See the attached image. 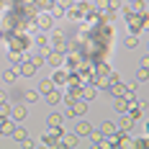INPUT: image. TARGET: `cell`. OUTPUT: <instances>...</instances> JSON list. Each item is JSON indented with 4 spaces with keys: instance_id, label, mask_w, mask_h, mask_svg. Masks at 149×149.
<instances>
[{
    "instance_id": "1",
    "label": "cell",
    "mask_w": 149,
    "mask_h": 149,
    "mask_svg": "<svg viewBox=\"0 0 149 149\" xmlns=\"http://www.w3.org/2000/svg\"><path fill=\"white\" fill-rule=\"evenodd\" d=\"M85 111H88V103H85V98H82V100H77V103H70L67 116H85Z\"/></svg>"
},
{
    "instance_id": "2",
    "label": "cell",
    "mask_w": 149,
    "mask_h": 149,
    "mask_svg": "<svg viewBox=\"0 0 149 149\" xmlns=\"http://www.w3.org/2000/svg\"><path fill=\"white\" fill-rule=\"evenodd\" d=\"M13 129H15V121H13V118H8V116H5V118H0V134L10 136V134H13Z\"/></svg>"
},
{
    "instance_id": "3",
    "label": "cell",
    "mask_w": 149,
    "mask_h": 149,
    "mask_svg": "<svg viewBox=\"0 0 149 149\" xmlns=\"http://www.w3.org/2000/svg\"><path fill=\"white\" fill-rule=\"evenodd\" d=\"M36 26H39L41 31L52 29V15H46V13H39V15H36Z\"/></svg>"
},
{
    "instance_id": "4",
    "label": "cell",
    "mask_w": 149,
    "mask_h": 149,
    "mask_svg": "<svg viewBox=\"0 0 149 149\" xmlns=\"http://www.w3.org/2000/svg\"><path fill=\"white\" fill-rule=\"evenodd\" d=\"M36 70H39V67H36L33 62H29V59L21 64V74H23V77H33V74H36Z\"/></svg>"
},
{
    "instance_id": "5",
    "label": "cell",
    "mask_w": 149,
    "mask_h": 149,
    "mask_svg": "<svg viewBox=\"0 0 149 149\" xmlns=\"http://www.w3.org/2000/svg\"><path fill=\"white\" fill-rule=\"evenodd\" d=\"M52 41H54V52H67V41H64V36H62V33H54V39H52Z\"/></svg>"
},
{
    "instance_id": "6",
    "label": "cell",
    "mask_w": 149,
    "mask_h": 149,
    "mask_svg": "<svg viewBox=\"0 0 149 149\" xmlns=\"http://www.w3.org/2000/svg\"><path fill=\"white\" fill-rule=\"evenodd\" d=\"M62 147H80V136H77V134L62 136Z\"/></svg>"
},
{
    "instance_id": "7",
    "label": "cell",
    "mask_w": 149,
    "mask_h": 149,
    "mask_svg": "<svg viewBox=\"0 0 149 149\" xmlns=\"http://www.w3.org/2000/svg\"><path fill=\"white\" fill-rule=\"evenodd\" d=\"M10 118L13 121H23L26 118V108H23V105H13V108H10Z\"/></svg>"
},
{
    "instance_id": "8",
    "label": "cell",
    "mask_w": 149,
    "mask_h": 149,
    "mask_svg": "<svg viewBox=\"0 0 149 149\" xmlns=\"http://www.w3.org/2000/svg\"><path fill=\"white\" fill-rule=\"evenodd\" d=\"M74 134H77V136H88L90 134V123H88V121H80V123L74 126Z\"/></svg>"
},
{
    "instance_id": "9",
    "label": "cell",
    "mask_w": 149,
    "mask_h": 149,
    "mask_svg": "<svg viewBox=\"0 0 149 149\" xmlns=\"http://www.w3.org/2000/svg\"><path fill=\"white\" fill-rule=\"evenodd\" d=\"M46 62H49L52 67H59L62 64V54L59 52H49V54H46Z\"/></svg>"
},
{
    "instance_id": "10",
    "label": "cell",
    "mask_w": 149,
    "mask_h": 149,
    "mask_svg": "<svg viewBox=\"0 0 149 149\" xmlns=\"http://www.w3.org/2000/svg\"><path fill=\"white\" fill-rule=\"evenodd\" d=\"M131 126H134V116H123V121H121L116 129H118V131H129Z\"/></svg>"
},
{
    "instance_id": "11",
    "label": "cell",
    "mask_w": 149,
    "mask_h": 149,
    "mask_svg": "<svg viewBox=\"0 0 149 149\" xmlns=\"http://www.w3.org/2000/svg\"><path fill=\"white\" fill-rule=\"evenodd\" d=\"M118 134V129H116V123H111V121H105L103 123V136H116Z\"/></svg>"
},
{
    "instance_id": "12",
    "label": "cell",
    "mask_w": 149,
    "mask_h": 149,
    "mask_svg": "<svg viewBox=\"0 0 149 149\" xmlns=\"http://www.w3.org/2000/svg\"><path fill=\"white\" fill-rule=\"evenodd\" d=\"M95 95H98V88L95 85H88V88L82 90V98L85 100H95Z\"/></svg>"
},
{
    "instance_id": "13",
    "label": "cell",
    "mask_w": 149,
    "mask_h": 149,
    "mask_svg": "<svg viewBox=\"0 0 149 149\" xmlns=\"http://www.w3.org/2000/svg\"><path fill=\"white\" fill-rule=\"evenodd\" d=\"M46 123H49V129H62V116H57V113H52V116L46 118Z\"/></svg>"
},
{
    "instance_id": "14",
    "label": "cell",
    "mask_w": 149,
    "mask_h": 149,
    "mask_svg": "<svg viewBox=\"0 0 149 149\" xmlns=\"http://www.w3.org/2000/svg\"><path fill=\"white\" fill-rule=\"evenodd\" d=\"M59 100H62V95L57 93V90H49V93H46V103L49 105H57Z\"/></svg>"
},
{
    "instance_id": "15",
    "label": "cell",
    "mask_w": 149,
    "mask_h": 149,
    "mask_svg": "<svg viewBox=\"0 0 149 149\" xmlns=\"http://www.w3.org/2000/svg\"><path fill=\"white\" fill-rule=\"evenodd\" d=\"M10 136H13V139H18V141H23V139H26L29 134H26V129H23V126H15V129H13V134H10Z\"/></svg>"
},
{
    "instance_id": "16",
    "label": "cell",
    "mask_w": 149,
    "mask_h": 149,
    "mask_svg": "<svg viewBox=\"0 0 149 149\" xmlns=\"http://www.w3.org/2000/svg\"><path fill=\"white\" fill-rule=\"evenodd\" d=\"M15 77H18V70H5L3 72V80L5 82H15Z\"/></svg>"
},
{
    "instance_id": "17",
    "label": "cell",
    "mask_w": 149,
    "mask_h": 149,
    "mask_svg": "<svg viewBox=\"0 0 149 149\" xmlns=\"http://www.w3.org/2000/svg\"><path fill=\"white\" fill-rule=\"evenodd\" d=\"M116 111H118V113H126V111H129V100L118 98V100H116Z\"/></svg>"
},
{
    "instance_id": "18",
    "label": "cell",
    "mask_w": 149,
    "mask_h": 149,
    "mask_svg": "<svg viewBox=\"0 0 149 149\" xmlns=\"http://www.w3.org/2000/svg\"><path fill=\"white\" fill-rule=\"evenodd\" d=\"M23 98H26L29 103H36V100H39V93H36V90H26V93H23Z\"/></svg>"
},
{
    "instance_id": "19",
    "label": "cell",
    "mask_w": 149,
    "mask_h": 149,
    "mask_svg": "<svg viewBox=\"0 0 149 149\" xmlns=\"http://www.w3.org/2000/svg\"><path fill=\"white\" fill-rule=\"evenodd\" d=\"M49 90H54V80H41V93H49Z\"/></svg>"
},
{
    "instance_id": "20",
    "label": "cell",
    "mask_w": 149,
    "mask_h": 149,
    "mask_svg": "<svg viewBox=\"0 0 149 149\" xmlns=\"http://www.w3.org/2000/svg\"><path fill=\"white\" fill-rule=\"evenodd\" d=\"M90 139H93V141H95V144H100V141H103V131H93V129H90Z\"/></svg>"
},
{
    "instance_id": "21",
    "label": "cell",
    "mask_w": 149,
    "mask_h": 149,
    "mask_svg": "<svg viewBox=\"0 0 149 149\" xmlns=\"http://www.w3.org/2000/svg\"><path fill=\"white\" fill-rule=\"evenodd\" d=\"M131 147H136V149H147V147H149V144H147V136H141V139L131 141Z\"/></svg>"
},
{
    "instance_id": "22",
    "label": "cell",
    "mask_w": 149,
    "mask_h": 149,
    "mask_svg": "<svg viewBox=\"0 0 149 149\" xmlns=\"http://www.w3.org/2000/svg\"><path fill=\"white\" fill-rule=\"evenodd\" d=\"M111 93H113L116 98H121V95H123V85H118V82H113V85H111Z\"/></svg>"
},
{
    "instance_id": "23",
    "label": "cell",
    "mask_w": 149,
    "mask_h": 149,
    "mask_svg": "<svg viewBox=\"0 0 149 149\" xmlns=\"http://www.w3.org/2000/svg\"><path fill=\"white\" fill-rule=\"evenodd\" d=\"M5 116H10V105H8V103H0V118H5Z\"/></svg>"
},
{
    "instance_id": "24",
    "label": "cell",
    "mask_w": 149,
    "mask_h": 149,
    "mask_svg": "<svg viewBox=\"0 0 149 149\" xmlns=\"http://www.w3.org/2000/svg\"><path fill=\"white\" fill-rule=\"evenodd\" d=\"M52 13H54V15H64V13H67V10L62 8L59 3H54V5H52Z\"/></svg>"
},
{
    "instance_id": "25",
    "label": "cell",
    "mask_w": 149,
    "mask_h": 149,
    "mask_svg": "<svg viewBox=\"0 0 149 149\" xmlns=\"http://www.w3.org/2000/svg\"><path fill=\"white\" fill-rule=\"evenodd\" d=\"M136 44H139V39H136V36H129V39H126V46H129V49H134Z\"/></svg>"
},
{
    "instance_id": "26",
    "label": "cell",
    "mask_w": 149,
    "mask_h": 149,
    "mask_svg": "<svg viewBox=\"0 0 149 149\" xmlns=\"http://www.w3.org/2000/svg\"><path fill=\"white\" fill-rule=\"evenodd\" d=\"M54 82H59V85H62V82H67V74H64V72H57V74H54Z\"/></svg>"
},
{
    "instance_id": "27",
    "label": "cell",
    "mask_w": 149,
    "mask_h": 149,
    "mask_svg": "<svg viewBox=\"0 0 149 149\" xmlns=\"http://www.w3.org/2000/svg\"><path fill=\"white\" fill-rule=\"evenodd\" d=\"M31 62H33L36 67H41V64H44V57H41V54H36V57H33V59H31Z\"/></svg>"
},
{
    "instance_id": "28",
    "label": "cell",
    "mask_w": 149,
    "mask_h": 149,
    "mask_svg": "<svg viewBox=\"0 0 149 149\" xmlns=\"http://www.w3.org/2000/svg\"><path fill=\"white\" fill-rule=\"evenodd\" d=\"M46 41H49V39H46L44 33H41V36H36V44H39V46H46Z\"/></svg>"
},
{
    "instance_id": "29",
    "label": "cell",
    "mask_w": 149,
    "mask_h": 149,
    "mask_svg": "<svg viewBox=\"0 0 149 149\" xmlns=\"http://www.w3.org/2000/svg\"><path fill=\"white\" fill-rule=\"evenodd\" d=\"M95 82H98V88H108V80H105V77H98Z\"/></svg>"
},
{
    "instance_id": "30",
    "label": "cell",
    "mask_w": 149,
    "mask_h": 149,
    "mask_svg": "<svg viewBox=\"0 0 149 149\" xmlns=\"http://www.w3.org/2000/svg\"><path fill=\"white\" fill-rule=\"evenodd\" d=\"M36 5H41V8H49V5H52V0H36Z\"/></svg>"
},
{
    "instance_id": "31",
    "label": "cell",
    "mask_w": 149,
    "mask_h": 149,
    "mask_svg": "<svg viewBox=\"0 0 149 149\" xmlns=\"http://www.w3.org/2000/svg\"><path fill=\"white\" fill-rule=\"evenodd\" d=\"M108 8H111V10H116V8H118V0H108Z\"/></svg>"
},
{
    "instance_id": "32",
    "label": "cell",
    "mask_w": 149,
    "mask_h": 149,
    "mask_svg": "<svg viewBox=\"0 0 149 149\" xmlns=\"http://www.w3.org/2000/svg\"><path fill=\"white\" fill-rule=\"evenodd\" d=\"M98 8L103 10V8H108V0H98Z\"/></svg>"
},
{
    "instance_id": "33",
    "label": "cell",
    "mask_w": 149,
    "mask_h": 149,
    "mask_svg": "<svg viewBox=\"0 0 149 149\" xmlns=\"http://www.w3.org/2000/svg\"><path fill=\"white\" fill-rule=\"evenodd\" d=\"M0 103H8V95H5L3 90H0Z\"/></svg>"
},
{
    "instance_id": "34",
    "label": "cell",
    "mask_w": 149,
    "mask_h": 149,
    "mask_svg": "<svg viewBox=\"0 0 149 149\" xmlns=\"http://www.w3.org/2000/svg\"><path fill=\"white\" fill-rule=\"evenodd\" d=\"M59 5L64 8V10H67V8H70V0H59Z\"/></svg>"
}]
</instances>
